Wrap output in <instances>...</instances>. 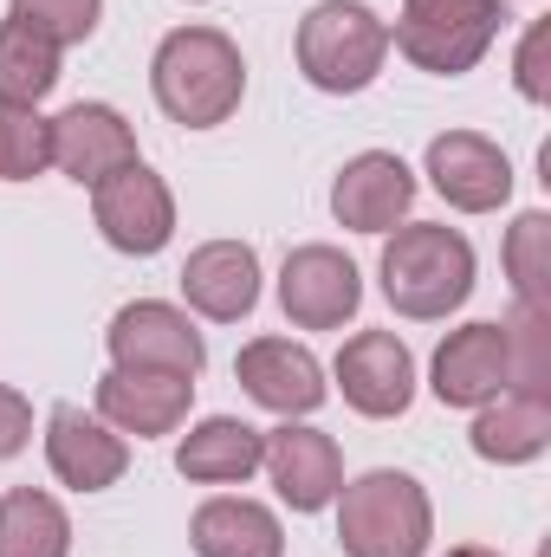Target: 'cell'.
<instances>
[{
    "label": "cell",
    "instance_id": "6da1fadb",
    "mask_svg": "<svg viewBox=\"0 0 551 557\" xmlns=\"http://www.w3.org/2000/svg\"><path fill=\"white\" fill-rule=\"evenodd\" d=\"M149 91H156V104H162L169 124L215 131L247 98V59L215 26H175L156 46V59H149Z\"/></svg>",
    "mask_w": 551,
    "mask_h": 557
},
{
    "label": "cell",
    "instance_id": "7a4b0ae2",
    "mask_svg": "<svg viewBox=\"0 0 551 557\" xmlns=\"http://www.w3.org/2000/svg\"><path fill=\"white\" fill-rule=\"evenodd\" d=\"M383 298L403 318H448L474 292V247L448 221H409L383 240Z\"/></svg>",
    "mask_w": 551,
    "mask_h": 557
},
{
    "label": "cell",
    "instance_id": "3957f363",
    "mask_svg": "<svg viewBox=\"0 0 551 557\" xmlns=\"http://www.w3.org/2000/svg\"><path fill=\"white\" fill-rule=\"evenodd\" d=\"M428 539H434V512H428V493L409 473L377 467V473H357L351 486H338L344 557H421Z\"/></svg>",
    "mask_w": 551,
    "mask_h": 557
},
{
    "label": "cell",
    "instance_id": "277c9868",
    "mask_svg": "<svg viewBox=\"0 0 551 557\" xmlns=\"http://www.w3.org/2000/svg\"><path fill=\"white\" fill-rule=\"evenodd\" d=\"M383 59H390V26L364 0H318L298 20V72H305V85H318L331 98L377 85Z\"/></svg>",
    "mask_w": 551,
    "mask_h": 557
},
{
    "label": "cell",
    "instance_id": "5b68a950",
    "mask_svg": "<svg viewBox=\"0 0 551 557\" xmlns=\"http://www.w3.org/2000/svg\"><path fill=\"white\" fill-rule=\"evenodd\" d=\"M506 26V0H403L396 20V52L415 72L461 78L487 59V46Z\"/></svg>",
    "mask_w": 551,
    "mask_h": 557
},
{
    "label": "cell",
    "instance_id": "8992f818",
    "mask_svg": "<svg viewBox=\"0 0 551 557\" xmlns=\"http://www.w3.org/2000/svg\"><path fill=\"white\" fill-rule=\"evenodd\" d=\"M105 344H111V370H162V376H188V383H195L201 363H208V344H201V331L188 324V311H175V305H162V298L124 305V311L111 318Z\"/></svg>",
    "mask_w": 551,
    "mask_h": 557
},
{
    "label": "cell",
    "instance_id": "52a82bcc",
    "mask_svg": "<svg viewBox=\"0 0 551 557\" xmlns=\"http://www.w3.org/2000/svg\"><path fill=\"white\" fill-rule=\"evenodd\" d=\"M91 214H98V234L118 247V253H162L169 240H175V195H169V182L156 175V169H118V175H105L98 188H91Z\"/></svg>",
    "mask_w": 551,
    "mask_h": 557
},
{
    "label": "cell",
    "instance_id": "ba28073f",
    "mask_svg": "<svg viewBox=\"0 0 551 557\" xmlns=\"http://www.w3.org/2000/svg\"><path fill=\"white\" fill-rule=\"evenodd\" d=\"M279 305L298 331H338L364 305V273L338 247H292L279 273Z\"/></svg>",
    "mask_w": 551,
    "mask_h": 557
},
{
    "label": "cell",
    "instance_id": "9c48e42d",
    "mask_svg": "<svg viewBox=\"0 0 551 557\" xmlns=\"http://www.w3.org/2000/svg\"><path fill=\"white\" fill-rule=\"evenodd\" d=\"M441 409H480L493 396L513 389V344H506V324H461L448 331V344L434 350V383Z\"/></svg>",
    "mask_w": 551,
    "mask_h": 557
},
{
    "label": "cell",
    "instance_id": "30bf717a",
    "mask_svg": "<svg viewBox=\"0 0 551 557\" xmlns=\"http://www.w3.org/2000/svg\"><path fill=\"white\" fill-rule=\"evenodd\" d=\"M428 182H434V195L448 208L493 214L513 195V162H506L500 143L480 137V131H448V137L428 143Z\"/></svg>",
    "mask_w": 551,
    "mask_h": 557
},
{
    "label": "cell",
    "instance_id": "8fae6325",
    "mask_svg": "<svg viewBox=\"0 0 551 557\" xmlns=\"http://www.w3.org/2000/svg\"><path fill=\"white\" fill-rule=\"evenodd\" d=\"M338 383H344V403L370 421H390L415 403V357L396 331H357L344 350H338Z\"/></svg>",
    "mask_w": 551,
    "mask_h": 557
},
{
    "label": "cell",
    "instance_id": "7c38bea8",
    "mask_svg": "<svg viewBox=\"0 0 551 557\" xmlns=\"http://www.w3.org/2000/svg\"><path fill=\"white\" fill-rule=\"evenodd\" d=\"M46 460H52L59 486H72V493H105V486L124 480L131 447H124V434L105 416H85V409L59 403V409L46 416Z\"/></svg>",
    "mask_w": 551,
    "mask_h": 557
},
{
    "label": "cell",
    "instance_id": "4fadbf2b",
    "mask_svg": "<svg viewBox=\"0 0 551 557\" xmlns=\"http://www.w3.org/2000/svg\"><path fill=\"white\" fill-rule=\"evenodd\" d=\"M415 208V175L403 156L390 149H364L344 162V175L331 182V214L351 234H390Z\"/></svg>",
    "mask_w": 551,
    "mask_h": 557
},
{
    "label": "cell",
    "instance_id": "5bb4252c",
    "mask_svg": "<svg viewBox=\"0 0 551 557\" xmlns=\"http://www.w3.org/2000/svg\"><path fill=\"white\" fill-rule=\"evenodd\" d=\"M260 467L273 473L279 499H285L292 512H325V506L338 499V486H344V454H338V441L318 434V428H298V421H285V428L267 434Z\"/></svg>",
    "mask_w": 551,
    "mask_h": 557
},
{
    "label": "cell",
    "instance_id": "9a60e30c",
    "mask_svg": "<svg viewBox=\"0 0 551 557\" xmlns=\"http://www.w3.org/2000/svg\"><path fill=\"white\" fill-rule=\"evenodd\" d=\"M234 376H241V389L260 403V409H273V416H311L318 403H325V370H318V357L305 350V344H292V337H254L241 357H234Z\"/></svg>",
    "mask_w": 551,
    "mask_h": 557
},
{
    "label": "cell",
    "instance_id": "2e32d148",
    "mask_svg": "<svg viewBox=\"0 0 551 557\" xmlns=\"http://www.w3.org/2000/svg\"><path fill=\"white\" fill-rule=\"evenodd\" d=\"M52 162H59L72 182L98 188L105 175H118V169L137 162V131H131L124 111H111V104H72V111L52 117Z\"/></svg>",
    "mask_w": 551,
    "mask_h": 557
},
{
    "label": "cell",
    "instance_id": "e0dca14e",
    "mask_svg": "<svg viewBox=\"0 0 551 557\" xmlns=\"http://www.w3.org/2000/svg\"><path fill=\"white\" fill-rule=\"evenodd\" d=\"M188 403H195V383L188 376H162V370H111L98 383V416L118 434H137V441L175 434L188 421Z\"/></svg>",
    "mask_w": 551,
    "mask_h": 557
},
{
    "label": "cell",
    "instance_id": "ac0fdd59",
    "mask_svg": "<svg viewBox=\"0 0 551 557\" xmlns=\"http://www.w3.org/2000/svg\"><path fill=\"white\" fill-rule=\"evenodd\" d=\"M182 298L215 318V324H241L260 305V253L247 240H208L188 253L182 267Z\"/></svg>",
    "mask_w": 551,
    "mask_h": 557
},
{
    "label": "cell",
    "instance_id": "d6986e66",
    "mask_svg": "<svg viewBox=\"0 0 551 557\" xmlns=\"http://www.w3.org/2000/svg\"><path fill=\"white\" fill-rule=\"evenodd\" d=\"M260 454H267V434L247 428L241 416H208L195 421L175 447V473L195 480V486H241L260 473Z\"/></svg>",
    "mask_w": 551,
    "mask_h": 557
},
{
    "label": "cell",
    "instance_id": "ffe728a7",
    "mask_svg": "<svg viewBox=\"0 0 551 557\" xmlns=\"http://www.w3.org/2000/svg\"><path fill=\"white\" fill-rule=\"evenodd\" d=\"M551 447V389H506L480 403L474 416V454L493 467H526Z\"/></svg>",
    "mask_w": 551,
    "mask_h": 557
},
{
    "label": "cell",
    "instance_id": "44dd1931",
    "mask_svg": "<svg viewBox=\"0 0 551 557\" xmlns=\"http://www.w3.org/2000/svg\"><path fill=\"white\" fill-rule=\"evenodd\" d=\"M188 545L195 557H285V532L260 499L221 493L188 519Z\"/></svg>",
    "mask_w": 551,
    "mask_h": 557
},
{
    "label": "cell",
    "instance_id": "7402d4cb",
    "mask_svg": "<svg viewBox=\"0 0 551 557\" xmlns=\"http://www.w3.org/2000/svg\"><path fill=\"white\" fill-rule=\"evenodd\" d=\"M0 557H72V519L52 493L13 486L0 493Z\"/></svg>",
    "mask_w": 551,
    "mask_h": 557
},
{
    "label": "cell",
    "instance_id": "603a6c76",
    "mask_svg": "<svg viewBox=\"0 0 551 557\" xmlns=\"http://www.w3.org/2000/svg\"><path fill=\"white\" fill-rule=\"evenodd\" d=\"M52 85H59V46L33 33L26 20H0V104L39 111Z\"/></svg>",
    "mask_w": 551,
    "mask_h": 557
},
{
    "label": "cell",
    "instance_id": "cb8c5ba5",
    "mask_svg": "<svg viewBox=\"0 0 551 557\" xmlns=\"http://www.w3.org/2000/svg\"><path fill=\"white\" fill-rule=\"evenodd\" d=\"M506 278L519 305H551V214H519L506 234Z\"/></svg>",
    "mask_w": 551,
    "mask_h": 557
},
{
    "label": "cell",
    "instance_id": "d4e9b609",
    "mask_svg": "<svg viewBox=\"0 0 551 557\" xmlns=\"http://www.w3.org/2000/svg\"><path fill=\"white\" fill-rule=\"evenodd\" d=\"M52 169V117L0 104V182H33Z\"/></svg>",
    "mask_w": 551,
    "mask_h": 557
},
{
    "label": "cell",
    "instance_id": "484cf974",
    "mask_svg": "<svg viewBox=\"0 0 551 557\" xmlns=\"http://www.w3.org/2000/svg\"><path fill=\"white\" fill-rule=\"evenodd\" d=\"M513 344V389H551V305H519L506 318Z\"/></svg>",
    "mask_w": 551,
    "mask_h": 557
},
{
    "label": "cell",
    "instance_id": "4316f807",
    "mask_svg": "<svg viewBox=\"0 0 551 557\" xmlns=\"http://www.w3.org/2000/svg\"><path fill=\"white\" fill-rule=\"evenodd\" d=\"M98 13H105V0H13V20H26L52 46H85L98 33Z\"/></svg>",
    "mask_w": 551,
    "mask_h": 557
},
{
    "label": "cell",
    "instance_id": "83f0119b",
    "mask_svg": "<svg viewBox=\"0 0 551 557\" xmlns=\"http://www.w3.org/2000/svg\"><path fill=\"white\" fill-rule=\"evenodd\" d=\"M546 52H551V20H532V26H526V39H519V91H526L532 104H546V98H551Z\"/></svg>",
    "mask_w": 551,
    "mask_h": 557
},
{
    "label": "cell",
    "instance_id": "f1b7e54d",
    "mask_svg": "<svg viewBox=\"0 0 551 557\" xmlns=\"http://www.w3.org/2000/svg\"><path fill=\"white\" fill-rule=\"evenodd\" d=\"M26 441H33V403L0 383V460H13Z\"/></svg>",
    "mask_w": 551,
    "mask_h": 557
},
{
    "label": "cell",
    "instance_id": "f546056e",
    "mask_svg": "<svg viewBox=\"0 0 551 557\" xmlns=\"http://www.w3.org/2000/svg\"><path fill=\"white\" fill-rule=\"evenodd\" d=\"M448 557H500V552H487V545H454Z\"/></svg>",
    "mask_w": 551,
    "mask_h": 557
}]
</instances>
